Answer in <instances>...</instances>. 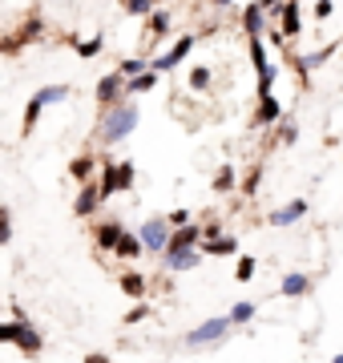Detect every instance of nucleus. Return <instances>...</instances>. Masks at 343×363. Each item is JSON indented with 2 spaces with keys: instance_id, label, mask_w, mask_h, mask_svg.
<instances>
[{
  "instance_id": "obj_15",
  "label": "nucleus",
  "mask_w": 343,
  "mask_h": 363,
  "mask_svg": "<svg viewBox=\"0 0 343 363\" xmlns=\"http://www.w3.org/2000/svg\"><path fill=\"white\" fill-rule=\"evenodd\" d=\"M118 286H121V295L133 298V303H142V298L150 295V279H145L142 271H121Z\"/></svg>"
},
{
  "instance_id": "obj_25",
  "label": "nucleus",
  "mask_w": 343,
  "mask_h": 363,
  "mask_svg": "<svg viewBox=\"0 0 343 363\" xmlns=\"http://www.w3.org/2000/svg\"><path fill=\"white\" fill-rule=\"evenodd\" d=\"M154 85H158V73H154V69H145V73H137V77H130V97H142V93H154Z\"/></svg>"
},
{
  "instance_id": "obj_2",
  "label": "nucleus",
  "mask_w": 343,
  "mask_h": 363,
  "mask_svg": "<svg viewBox=\"0 0 343 363\" xmlns=\"http://www.w3.org/2000/svg\"><path fill=\"white\" fill-rule=\"evenodd\" d=\"M0 339L4 343H13V347H21V355H40L45 351V339H40V331L33 327V319H13V323L0 327Z\"/></svg>"
},
{
  "instance_id": "obj_20",
  "label": "nucleus",
  "mask_w": 343,
  "mask_h": 363,
  "mask_svg": "<svg viewBox=\"0 0 343 363\" xmlns=\"http://www.w3.org/2000/svg\"><path fill=\"white\" fill-rule=\"evenodd\" d=\"M113 255H118V259H125V262L142 259V255H145L142 234H137V230H125V234H121V242H118V250H113Z\"/></svg>"
},
{
  "instance_id": "obj_6",
  "label": "nucleus",
  "mask_w": 343,
  "mask_h": 363,
  "mask_svg": "<svg viewBox=\"0 0 343 363\" xmlns=\"http://www.w3.org/2000/svg\"><path fill=\"white\" fill-rule=\"evenodd\" d=\"M130 97V77L121 73V69H113V73H106V77H97V85H93V101H97V109H106V105H118Z\"/></svg>"
},
{
  "instance_id": "obj_42",
  "label": "nucleus",
  "mask_w": 343,
  "mask_h": 363,
  "mask_svg": "<svg viewBox=\"0 0 343 363\" xmlns=\"http://www.w3.org/2000/svg\"><path fill=\"white\" fill-rule=\"evenodd\" d=\"M339 57H343V52H339Z\"/></svg>"
},
{
  "instance_id": "obj_7",
  "label": "nucleus",
  "mask_w": 343,
  "mask_h": 363,
  "mask_svg": "<svg viewBox=\"0 0 343 363\" xmlns=\"http://www.w3.org/2000/svg\"><path fill=\"white\" fill-rule=\"evenodd\" d=\"M194 45H198V33H186V37H178L166 52L150 57V69H154V73H174V69L182 65L190 52H194Z\"/></svg>"
},
{
  "instance_id": "obj_5",
  "label": "nucleus",
  "mask_w": 343,
  "mask_h": 363,
  "mask_svg": "<svg viewBox=\"0 0 343 363\" xmlns=\"http://www.w3.org/2000/svg\"><path fill=\"white\" fill-rule=\"evenodd\" d=\"M137 234H142V242H145V255H166L170 250V238H174V226L166 214H154V218H145L137 226Z\"/></svg>"
},
{
  "instance_id": "obj_28",
  "label": "nucleus",
  "mask_w": 343,
  "mask_h": 363,
  "mask_svg": "<svg viewBox=\"0 0 343 363\" xmlns=\"http://www.w3.org/2000/svg\"><path fill=\"white\" fill-rule=\"evenodd\" d=\"M254 271H259V259H254V255H238V262H235V279L238 283H251Z\"/></svg>"
},
{
  "instance_id": "obj_31",
  "label": "nucleus",
  "mask_w": 343,
  "mask_h": 363,
  "mask_svg": "<svg viewBox=\"0 0 343 363\" xmlns=\"http://www.w3.org/2000/svg\"><path fill=\"white\" fill-rule=\"evenodd\" d=\"M118 178H121V194H130L133 182H137V166H133L130 157H125V162H118Z\"/></svg>"
},
{
  "instance_id": "obj_9",
  "label": "nucleus",
  "mask_w": 343,
  "mask_h": 363,
  "mask_svg": "<svg viewBox=\"0 0 343 363\" xmlns=\"http://www.w3.org/2000/svg\"><path fill=\"white\" fill-rule=\"evenodd\" d=\"M121 234H125V222L121 218H101L97 226H93V247L106 250V255H113L121 242Z\"/></svg>"
},
{
  "instance_id": "obj_21",
  "label": "nucleus",
  "mask_w": 343,
  "mask_h": 363,
  "mask_svg": "<svg viewBox=\"0 0 343 363\" xmlns=\"http://www.w3.org/2000/svg\"><path fill=\"white\" fill-rule=\"evenodd\" d=\"M49 109V101L40 97V93H33L28 97V105H25V121H21V138H28V133L37 130V121H40V113Z\"/></svg>"
},
{
  "instance_id": "obj_29",
  "label": "nucleus",
  "mask_w": 343,
  "mask_h": 363,
  "mask_svg": "<svg viewBox=\"0 0 343 363\" xmlns=\"http://www.w3.org/2000/svg\"><path fill=\"white\" fill-rule=\"evenodd\" d=\"M121 13L125 16H150V13H158V0H121Z\"/></svg>"
},
{
  "instance_id": "obj_33",
  "label": "nucleus",
  "mask_w": 343,
  "mask_h": 363,
  "mask_svg": "<svg viewBox=\"0 0 343 363\" xmlns=\"http://www.w3.org/2000/svg\"><path fill=\"white\" fill-rule=\"evenodd\" d=\"M118 69L125 73V77H137V73L150 69V61H145V57H125V61H118Z\"/></svg>"
},
{
  "instance_id": "obj_19",
  "label": "nucleus",
  "mask_w": 343,
  "mask_h": 363,
  "mask_svg": "<svg viewBox=\"0 0 343 363\" xmlns=\"http://www.w3.org/2000/svg\"><path fill=\"white\" fill-rule=\"evenodd\" d=\"M210 190H214V194H235V190H238V174H235V166H230V162H223V166L214 169Z\"/></svg>"
},
{
  "instance_id": "obj_14",
  "label": "nucleus",
  "mask_w": 343,
  "mask_h": 363,
  "mask_svg": "<svg viewBox=\"0 0 343 363\" xmlns=\"http://www.w3.org/2000/svg\"><path fill=\"white\" fill-rule=\"evenodd\" d=\"M311 286H315V279H311V274L291 271V274H283V283H279V295H283V298H303V295H311Z\"/></svg>"
},
{
  "instance_id": "obj_17",
  "label": "nucleus",
  "mask_w": 343,
  "mask_h": 363,
  "mask_svg": "<svg viewBox=\"0 0 343 363\" xmlns=\"http://www.w3.org/2000/svg\"><path fill=\"white\" fill-rule=\"evenodd\" d=\"M279 33L287 40H295L299 33H303V9H299V0H287V9H283V16H279Z\"/></svg>"
},
{
  "instance_id": "obj_23",
  "label": "nucleus",
  "mask_w": 343,
  "mask_h": 363,
  "mask_svg": "<svg viewBox=\"0 0 343 363\" xmlns=\"http://www.w3.org/2000/svg\"><path fill=\"white\" fill-rule=\"evenodd\" d=\"M73 40V49H77L81 61H93V57H101V49H106V37L97 33V37H69Z\"/></svg>"
},
{
  "instance_id": "obj_11",
  "label": "nucleus",
  "mask_w": 343,
  "mask_h": 363,
  "mask_svg": "<svg viewBox=\"0 0 343 363\" xmlns=\"http://www.w3.org/2000/svg\"><path fill=\"white\" fill-rule=\"evenodd\" d=\"M97 166H101V157L93 154V150H81V154L69 162V178L77 182V186H85V182L97 178Z\"/></svg>"
},
{
  "instance_id": "obj_32",
  "label": "nucleus",
  "mask_w": 343,
  "mask_h": 363,
  "mask_svg": "<svg viewBox=\"0 0 343 363\" xmlns=\"http://www.w3.org/2000/svg\"><path fill=\"white\" fill-rule=\"evenodd\" d=\"M150 311H154V307H150V303L142 298V303H133L130 311H125V319H121V323H125V327H133V323H145V319H150Z\"/></svg>"
},
{
  "instance_id": "obj_13",
  "label": "nucleus",
  "mask_w": 343,
  "mask_h": 363,
  "mask_svg": "<svg viewBox=\"0 0 343 363\" xmlns=\"http://www.w3.org/2000/svg\"><path fill=\"white\" fill-rule=\"evenodd\" d=\"M283 121V105H279V97L271 93V97H259V105H254V130H266V125H279Z\"/></svg>"
},
{
  "instance_id": "obj_30",
  "label": "nucleus",
  "mask_w": 343,
  "mask_h": 363,
  "mask_svg": "<svg viewBox=\"0 0 343 363\" xmlns=\"http://www.w3.org/2000/svg\"><path fill=\"white\" fill-rule=\"evenodd\" d=\"M186 81H190V89H194V93H206V89H210V81H214V73L206 65H194Z\"/></svg>"
},
{
  "instance_id": "obj_22",
  "label": "nucleus",
  "mask_w": 343,
  "mask_h": 363,
  "mask_svg": "<svg viewBox=\"0 0 343 363\" xmlns=\"http://www.w3.org/2000/svg\"><path fill=\"white\" fill-rule=\"evenodd\" d=\"M170 37V13L158 9V13L145 16V40H166Z\"/></svg>"
},
{
  "instance_id": "obj_39",
  "label": "nucleus",
  "mask_w": 343,
  "mask_h": 363,
  "mask_svg": "<svg viewBox=\"0 0 343 363\" xmlns=\"http://www.w3.org/2000/svg\"><path fill=\"white\" fill-rule=\"evenodd\" d=\"M85 363H113V359H109L106 351H89V355H85Z\"/></svg>"
},
{
  "instance_id": "obj_18",
  "label": "nucleus",
  "mask_w": 343,
  "mask_h": 363,
  "mask_svg": "<svg viewBox=\"0 0 343 363\" xmlns=\"http://www.w3.org/2000/svg\"><path fill=\"white\" fill-rule=\"evenodd\" d=\"M202 255H206V259H230V255H238V238H235V234L206 238V242H202Z\"/></svg>"
},
{
  "instance_id": "obj_4",
  "label": "nucleus",
  "mask_w": 343,
  "mask_h": 363,
  "mask_svg": "<svg viewBox=\"0 0 343 363\" xmlns=\"http://www.w3.org/2000/svg\"><path fill=\"white\" fill-rule=\"evenodd\" d=\"M40 37H45V21H40V13H28L25 21H21V28H16V33H4L0 52H4V57H16L25 45H33V40H40Z\"/></svg>"
},
{
  "instance_id": "obj_26",
  "label": "nucleus",
  "mask_w": 343,
  "mask_h": 363,
  "mask_svg": "<svg viewBox=\"0 0 343 363\" xmlns=\"http://www.w3.org/2000/svg\"><path fill=\"white\" fill-rule=\"evenodd\" d=\"M259 186H263V162H254V166H251V174H247V178H242V186H238V194L254 198V194H259Z\"/></svg>"
},
{
  "instance_id": "obj_24",
  "label": "nucleus",
  "mask_w": 343,
  "mask_h": 363,
  "mask_svg": "<svg viewBox=\"0 0 343 363\" xmlns=\"http://www.w3.org/2000/svg\"><path fill=\"white\" fill-rule=\"evenodd\" d=\"M97 186H101V194H106V202L113 194H121V178H118V162H101V178H97Z\"/></svg>"
},
{
  "instance_id": "obj_35",
  "label": "nucleus",
  "mask_w": 343,
  "mask_h": 363,
  "mask_svg": "<svg viewBox=\"0 0 343 363\" xmlns=\"http://www.w3.org/2000/svg\"><path fill=\"white\" fill-rule=\"evenodd\" d=\"M226 234V226L218 218H210V222H202V242H206V238H223Z\"/></svg>"
},
{
  "instance_id": "obj_40",
  "label": "nucleus",
  "mask_w": 343,
  "mask_h": 363,
  "mask_svg": "<svg viewBox=\"0 0 343 363\" xmlns=\"http://www.w3.org/2000/svg\"><path fill=\"white\" fill-rule=\"evenodd\" d=\"M230 4H235V0H214V9H230Z\"/></svg>"
},
{
  "instance_id": "obj_41",
  "label": "nucleus",
  "mask_w": 343,
  "mask_h": 363,
  "mask_svg": "<svg viewBox=\"0 0 343 363\" xmlns=\"http://www.w3.org/2000/svg\"><path fill=\"white\" fill-rule=\"evenodd\" d=\"M331 363H343V355H331Z\"/></svg>"
},
{
  "instance_id": "obj_3",
  "label": "nucleus",
  "mask_w": 343,
  "mask_h": 363,
  "mask_svg": "<svg viewBox=\"0 0 343 363\" xmlns=\"http://www.w3.org/2000/svg\"><path fill=\"white\" fill-rule=\"evenodd\" d=\"M230 327H235L230 315H210V319H202L194 331H186V347H214V343H223V339L230 335Z\"/></svg>"
},
{
  "instance_id": "obj_12",
  "label": "nucleus",
  "mask_w": 343,
  "mask_h": 363,
  "mask_svg": "<svg viewBox=\"0 0 343 363\" xmlns=\"http://www.w3.org/2000/svg\"><path fill=\"white\" fill-rule=\"evenodd\" d=\"M263 33H271V28H266V9L254 0V4L242 9V37L251 40V37H263Z\"/></svg>"
},
{
  "instance_id": "obj_36",
  "label": "nucleus",
  "mask_w": 343,
  "mask_h": 363,
  "mask_svg": "<svg viewBox=\"0 0 343 363\" xmlns=\"http://www.w3.org/2000/svg\"><path fill=\"white\" fill-rule=\"evenodd\" d=\"M166 218H170V226H190V222H194V218H190V210H182V206H178V210H170Z\"/></svg>"
},
{
  "instance_id": "obj_1",
  "label": "nucleus",
  "mask_w": 343,
  "mask_h": 363,
  "mask_svg": "<svg viewBox=\"0 0 343 363\" xmlns=\"http://www.w3.org/2000/svg\"><path fill=\"white\" fill-rule=\"evenodd\" d=\"M137 121H142V109H137L133 97H125L118 105H106V109H97V121H93V142L101 150H113V145H121L137 130Z\"/></svg>"
},
{
  "instance_id": "obj_8",
  "label": "nucleus",
  "mask_w": 343,
  "mask_h": 363,
  "mask_svg": "<svg viewBox=\"0 0 343 363\" xmlns=\"http://www.w3.org/2000/svg\"><path fill=\"white\" fill-rule=\"evenodd\" d=\"M202 247H178V250H166L162 255V271L166 274H186V271H198L202 267Z\"/></svg>"
},
{
  "instance_id": "obj_16",
  "label": "nucleus",
  "mask_w": 343,
  "mask_h": 363,
  "mask_svg": "<svg viewBox=\"0 0 343 363\" xmlns=\"http://www.w3.org/2000/svg\"><path fill=\"white\" fill-rule=\"evenodd\" d=\"M307 214V198H295V202H287V206H279L266 214V226H291V222H299Z\"/></svg>"
},
{
  "instance_id": "obj_34",
  "label": "nucleus",
  "mask_w": 343,
  "mask_h": 363,
  "mask_svg": "<svg viewBox=\"0 0 343 363\" xmlns=\"http://www.w3.org/2000/svg\"><path fill=\"white\" fill-rule=\"evenodd\" d=\"M0 222H4V226H0V242L9 247V242H13V210H9V206H4V214H0Z\"/></svg>"
},
{
  "instance_id": "obj_38",
  "label": "nucleus",
  "mask_w": 343,
  "mask_h": 363,
  "mask_svg": "<svg viewBox=\"0 0 343 363\" xmlns=\"http://www.w3.org/2000/svg\"><path fill=\"white\" fill-rule=\"evenodd\" d=\"M295 142H299V125L287 121V125H283V145H295Z\"/></svg>"
},
{
  "instance_id": "obj_37",
  "label": "nucleus",
  "mask_w": 343,
  "mask_h": 363,
  "mask_svg": "<svg viewBox=\"0 0 343 363\" xmlns=\"http://www.w3.org/2000/svg\"><path fill=\"white\" fill-rule=\"evenodd\" d=\"M311 13H315L319 21H327V16L335 13V0H315V9H311Z\"/></svg>"
},
{
  "instance_id": "obj_27",
  "label": "nucleus",
  "mask_w": 343,
  "mask_h": 363,
  "mask_svg": "<svg viewBox=\"0 0 343 363\" xmlns=\"http://www.w3.org/2000/svg\"><path fill=\"white\" fill-rule=\"evenodd\" d=\"M226 315L235 319V327H242V323H251L254 315H259V307H254L251 298H238V303H235V307H230V311H226Z\"/></svg>"
},
{
  "instance_id": "obj_10",
  "label": "nucleus",
  "mask_w": 343,
  "mask_h": 363,
  "mask_svg": "<svg viewBox=\"0 0 343 363\" xmlns=\"http://www.w3.org/2000/svg\"><path fill=\"white\" fill-rule=\"evenodd\" d=\"M101 202H106L101 186H97V182H85L77 190V198H73V214H77V218H93V214L101 210Z\"/></svg>"
}]
</instances>
